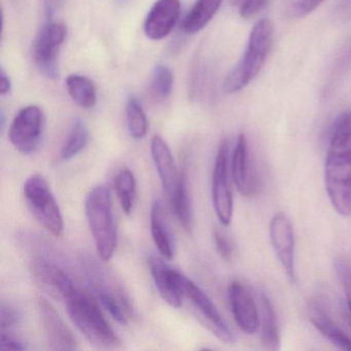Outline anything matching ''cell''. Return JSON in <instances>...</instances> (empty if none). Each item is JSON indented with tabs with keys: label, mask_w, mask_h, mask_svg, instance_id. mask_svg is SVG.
I'll return each instance as SVG.
<instances>
[{
	"label": "cell",
	"mask_w": 351,
	"mask_h": 351,
	"mask_svg": "<svg viewBox=\"0 0 351 351\" xmlns=\"http://www.w3.org/2000/svg\"><path fill=\"white\" fill-rule=\"evenodd\" d=\"M324 182L330 204L343 217L351 213V110L332 123L324 161Z\"/></svg>",
	"instance_id": "obj_1"
},
{
	"label": "cell",
	"mask_w": 351,
	"mask_h": 351,
	"mask_svg": "<svg viewBox=\"0 0 351 351\" xmlns=\"http://www.w3.org/2000/svg\"><path fill=\"white\" fill-rule=\"evenodd\" d=\"M65 303L71 322L90 344L97 348L106 349L121 346L120 338L91 295L77 289Z\"/></svg>",
	"instance_id": "obj_2"
},
{
	"label": "cell",
	"mask_w": 351,
	"mask_h": 351,
	"mask_svg": "<svg viewBox=\"0 0 351 351\" xmlns=\"http://www.w3.org/2000/svg\"><path fill=\"white\" fill-rule=\"evenodd\" d=\"M85 209L96 252L104 262L110 261L118 245V230L110 189L100 184L90 191L86 199Z\"/></svg>",
	"instance_id": "obj_3"
},
{
	"label": "cell",
	"mask_w": 351,
	"mask_h": 351,
	"mask_svg": "<svg viewBox=\"0 0 351 351\" xmlns=\"http://www.w3.org/2000/svg\"><path fill=\"white\" fill-rule=\"evenodd\" d=\"M274 25L270 20H260L254 26L242 60L228 75L223 84V89L227 93L241 91L258 77L272 47Z\"/></svg>",
	"instance_id": "obj_4"
},
{
	"label": "cell",
	"mask_w": 351,
	"mask_h": 351,
	"mask_svg": "<svg viewBox=\"0 0 351 351\" xmlns=\"http://www.w3.org/2000/svg\"><path fill=\"white\" fill-rule=\"evenodd\" d=\"M23 191L28 207L38 223L55 237H61L64 233L63 215L46 178L40 174L30 176Z\"/></svg>",
	"instance_id": "obj_5"
},
{
	"label": "cell",
	"mask_w": 351,
	"mask_h": 351,
	"mask_svg": "<svg viewBox=\"0 0 351 351\" xmlns=\"http://www.w3.org/2000/svg\"><path fill=\"white\" fill-rule=\"evenodd\" d=\"M171 278L182 297L191 301L209 330L223 342L233 343L234 334L231 328L202 289L176 269H171Z\"/></svg>",
	"instance_id": "obj_6"
},
{
	"label": "cell",
	"mask_w": 351,
	"mask_h": 351,
	"mask_svg": "<svg viewBox=\"0 0 351 351\" xmlns=\"http://www.w3.org/2000/svg\"><path fill=\"white\" fill-rule=\"evenodd\" d=\"M102 268L89 267V280L100 303L110 315L123 326H127L133 316V307L126 291L121 285L106 274Z\"/></svg>",
	"instance_id": "obj_7"
},
{
	"label": "cell",
	"mask_w": 351,
	"mask_h": 351,
	"mask_svg": "<svg viewBox=\"0 0 351 351\" xmlns=\"http://www.w3.org/2000/svg\"><path fill=\"white\" fill-rule=\"evenodd\" d=\"M213 208L221 225L229 226L233 217V190L230 180L229 143L223 141L217 149L213 172Z\"/></svg>",
	"instance_id": "obj_8"
},
{
	"label": "cell",
	"mask_w": 351,
	"mask_h": 351,
	"mask_svg": "<svg viewBox=\"0 0 351 351\" xmlns=\"http://www.w3.org/2000/svg\"><path fill=\"white\" fill-rule=\"evenodd\" d=\"M45 129L44 112L38 106L22 108L12 122L9 138L16 149L23 155H32L42 143Z\"/></svg>",
	"instance_id": "obj_9"
},
{
	"label": "cell",
	"mask_w": 351,
	"mask_h": 351,
	"mask_svg": "<svg viewBox=\"0 0 351 351\" xmlns=\"http://www.w3.org/2000/svg\"><path fill=\"white\" fill-rule=\"evenodd\" d=\"M66 34L64 24L48 22L43 26L34 42V57L36 66L44 77L52 81L59 77L57 57L59 49L66 38Z\"/></svg>",
	"instance_id": "obj_10"
},
{
	"label": "cell",
	"mask_w": 351,
	"mask_h": 351,
	"mask_svg": "<svg viewBox=\"0 0 351 351\" xmlns=\"http://www.w3.org/2000/svg\"><path fill=\"white\" fill-rule=\"evenodd\" d=\"M273 250L291 283L297 280L295 274V239L293 225L282 213L272 217L269 227Z\"/></svg>",
	"instance_id": "obj_11"
},
{
	"label": "cell",
	"mask_w": 351,
	"mask_h": 351,
	"mask_svg": "<svg viewBox=\"0 0 351 351\" xmlns=\"http://www.w3.org/2000/svg\"><path fill=\"white\" fill-rule=\"evenodd\" d=\"M30 272L36 282L59 301H66L77 291L67 273L48 258L38 256L32 260Z\"/></svg>",
	"instance_id": "obj_12"
},
{
	"label": "cell",
	"mask_w": 351,
	"mask_h": 351,
	"mask_svg": "<svg viewBox=\"0 0 351 351\" xmlns=\"http://www.w3.org/2000/svg\"><path fill=\"white\" fill-rule=\"evenodd\" d=\"M38 312L42 319L43 328L52 350H77V341L71 328L65 324L60 314L48 300L40 298Z\"/></svg>",
	"instance_id": "obj_13"
},
{
	"label": "cell",
	"mask_w": 351,
	"mask_h": 351,
	"mask_svg": "<svg viewBox=\"0 0 351 351\" xmlns=\"http://www.w3.org/2000/svg\"><path fill=\"white\" fill-rule=\"evenodd\" d=\"M228 293L236 324L246 334H254L260 326V314L250 289L242 281L233 280Z\"/></svg>",
	"instance_id": "obj_14"
},
{
	"label": "cell",
	"mask_w": 351,
	"mask_h": 351,
	"mask_svg": "<svg viewBox=\"0 0 351 351\" xmlns=\"http://www.w3.org/2000/svg\"><path fill=\"white\" fill-rule=\"evenodd\" d=\"M180 0H158L145 21V34L153 40H163L178 23Z\"/></svg>",
	"instance_id": "obj_15"
},
{
	"label": "cell",
	"mask_w": 351,
	"mask_h": 351,
	"mask_svg": "<svg viewBox=\"0 0 351 351\" xmlns=\"http://www.w3.org/2000/svg\"><path fill=\"white\" fill-rule=\"evenodd\" d=\"M151 153L162 186L169 198L178 186L182 172H178L169 145L160 135L152 139Z\"/></svg>",
	"instance_id": "obj_16"
},
{
	"label": "cell",
	"mask_w": 351,
	"mask_h": 351,
	"mask_svg": "<svg viewBox=\"0 0 351 351\" xmlns=\"http://www.w3.org/2000/svg\"><path fill=\"white\" fill-rule=\"evenodd\" d=\"M248 143L244 133L238 136L232 156L231 176L238 192L243 196H252L256 192V180L250 170Z\"/></svg>",
	"instance_id": "obj_17"
},
{
	"label": "cell",
	"mask_w": 351,
	"mask_h": 351,
	"mask_svg": "<svg viewBox=\"0 0 351 351\" xmlns=\"http://www.w3.org/2000/svg\"><path fill=\"white\" fill-rule=\"evenodd\" d=\"M310 322L316 330L322 332L328 341L343 350H351V338L347 336L328 316L317 302H311L308 306Z\"/></svg>",
	"instance_id": "obj_18"
},
{
	"label": "cell",
	"mask_w": 351,
	"mask_h": 351,
	"mask_svg": "<svg viewBox=\"0 0 351 351\" xmlns=\"http://www.w3.org/2000/svg\"><path fill=\"white\" fill-rule=\"evenodd\" d=\"M149 263L154 282L164 301L171 307L180 308L182 305L184 297L172 280L171 268H169L163 260L155 256H151Z\"/></svg>",
	"instance_id": "obj_19"
},
{
	"label": "cell",
	"mask_w": 351,
	"mask_h": 351,
	"mask_svg": "<svg viewBox=\"0 0 351 351\" xmlns=\"http://www.w3.org/2000/svg\"><path fill=\"white\" fill-rule=\"evenodd\" d=\"M151 233L160 254L166 260H171L174 256L173 237L166 221L163 205L160 201H156L152 206Z\"/></svg>",
	"instance_id": "obj_20"
},
{
	"label": "cell",
	"mask_w": 351,
	"mask_h": 351,
	"mask_svg": "<svg viewBox=\"0 0 351 351\" xmlns=\"http://www.w3.org/2000/svg\"><path fill=\"white\" fill-rule=\"evenodd\" d=\"M261 301V332L262 343L267 349L277 350L280 348V330L276 314L270 298L265 291L260 293Z\"/></svg>",
	"instance_id": "obj_21"
},
{
	"label": "cell",
	"mask_w": 351,
	"mask_h": 351,
	"mask_svg": "<svg viewBox=\"0 0 351 351\" xmlns=\"http://www.w3.org/2000/svg\"><path fill=\"white\" fill-rule=\"evenodd\" d=\"M223 0H197L182 24L184 34H194L201 32L219 12Z\"/></svg>",
	"instance_id": "obj_22"
},
{
	"label": "cell",
	"mask_w": 351,
	"mask_h": 351,
	"mask_svg": "<svg viewBox=\"0 0 351 351\" xmlns=\"http://www.w3.org/2000/svg\"><path fill=\"white\" fill-rule=\"evenodd\" d=\"M170 204L174 215L184 230L191 233L193 229L192 208L189 197L188 182L184 172H182L180 182L173 194L169 197Z\"/></svg>",
	"instance_id": "obj_23"
},
{
	"label": "cell",
	"mask_w": 351,
	"mask_h": 351,
	"mask_svg": "<svg viewBox=\"0 0 351 351\" xmlns=\"http://www.w3.org/2000/svg\"><path fill=\"white\" fill-rule=\"evenodd\" d=\"M66 87L73 101L81 108H92L96 106V88L88 77L79 75H69L66 79Z\"/></svg>",
	"instance_id": "obj_24"
},
{
	"label": "cell",
	"mask_w": 351,
	"mask_h": 351,
	"mask_svg": "<svg viewBox=\"0 0 351 351\" xmlns=\"http://www.w3.org/2000/svg\"><path fill=\"white\" fill-rule=\"evenodd\" d=\"M114 188L123 211L130 215L136 200V180L132 170L126 167L121 169L114 178Z\"/></svg>",
	"instance_id": "obj_25"
},
{
	"label": "cell",
	"mask_w": 351,
	"mask_h": 351,
	"mask_svg": "<svg viewBox=\"0 0 351 351\" xmlns=\"http://www.w3.org/2000/svg\"><path fill=\"white\" fill-rule=\"evenodd\" d=\"M89 143V131L82 120H77L71 127V132L60 152L63 161H69L79 155Z\"/></svg>",
	"instance_id": "obj_26"
},
{
	"label": "cell",
	"mask_w": 351,
	"mask_h": 351,
	"mask_svg": "<svg viewBox=\"0 0 351 351\" xmlns=\"http://www.w3.org/2000/svg\"><path fill=\"white\" fill-rule=\"evenodd\" d=\"M127 128L132 138H143L147 134V119L143 106L134 96H130L126 104Z\"/></svg>",
	"instance_id": "obj_27"
},
{
	"label": "cell",
	"mask_w": 351,
	"mask_h": 351,
	"mask_svg": "<svg viewBox=\"0 0 351 351\" xmlns=\"http://www.w3.org/2000/svg\"><path fill=\"white\" fill-rule=\"evenodd\" d=\"M173 87V73L169 67L159 64L155 67L152 75L151 91L157 99H167Z\"/></svg>",
	"instance_id": "obj_28"
},
{
	"label": "cell",
	"mask_w": 351,
	"mask_h": 351,
	"mask_svg": "<svg viewBox=\"0 0 351 351\" xmlns=\"http://www.w3.org/2000/svg\"><path fill=\"white\" fill-rule=\"evenodd\" d=\"M335 268L346 298L344 304L345 317L351 326V261L343 256L336 258Z\"/></svg>",
	"instance_id": "obj_29"
},
{
	"label": "cell",
	"mask_w": 351,
	"mask_h": 351,
	"mask_svg": "<svg viewBox=\"0 0 351 351\" xmlns=\"http://www.w3.org/2000/svg\"><path fill=\"white\" fill-rule=\"evenodd\" d=\"M213 237L217 254L225 261L231 260L234 254V245L229 236L219 228H215L213 231Z\"/></svg>",
	"instance_id": "obj_30"
},
{
	"label": "cell",
	"mask_w": 351,
	"mask_h": 351,
	"mask_svg": "<svg viewBox=\"0 0 351 351\" xmlns=\"http://www.w3.org/2000/svg\"><path fill=\"white\" fill-rule=\"evenodd\" d=\"M20 319H21V313L17 308L14 307L11 304L5 303V302L1 303V307H0V326H1V330H8V328L17 326Z\"/></svg>",
	"instance_id": "obj_31"
},
{
	"label": "cell",
	"mask_w": 351,
	"mask_h": 351,
	"mask_svg": "<svg viewBox=\"0 0 351 351\" xmlns=\"http://www.w3.org/2000/svg\"><path fill=\"white\" fill-rule=\"evenodd\" d=\"M324 1L326 0H293L289 11L293 17H305L317 9Z\"/></svg>",
	"instance_id": "obj_32"
},
{
	"label": "cell",
	"mask_w": 351,
	"mask_h": 351,
	"mask_svg": "<svg viewBox=\"0 0 351 351\" xmlns=\"http://www.w3.org/2000/svg\"><path fill=\"white\" fill-rule=\"evenodd\" d=\"M269 0H244L239 5V14L243 19H250L258 15L268 5Z\"/></svg>",
	"instance_id": "obj_33"
},
{
	"label": "cell",
	"mask_w": 351,
	"mask_h": 351,
	"mask_svg": "<svg viewBox=\"0 0 351 351\" xmlns=\"http://www.w3.org/2000/svg\"><path fill=\"white\" fill-rule=\"evenodd\" d=\"M27 347L23 341L7 332H1L0 336V350H26Z\"/></svg>",
	"instance_id": "obj_34"
},
{
	"label": "cell",
	"mask_w": 351,
	"mask_h": 351,
	"mask_svg": "<svg viewBox=\"0 0 351 351\" xmlns=\"http://www.w3.org/2000/svg\"><path fill=\"white\" fill-rule=\"evenodd\" d=\"M11 89V80H10L9 75H7L5 69H1V73H0V93L5 95V94L10 93Z\"/></svg>",
	"instance_id": "obj_35"
},
{
	"label": "cell",
	"mask_w": 351,
	"mask_h": 351,
	"mask_svg": "<svg viewBox=\"0 0 351 351\" xmlns=\"http://www.w3.org/2000/svg\"><path fill=\"white\" fill-rule=\"evenodd\" d=\"M341 19H351V0H341L338 9Z\"/></svg>",
	"instance_id": "obj_36"
},
{
	"label": "cell",
	"mask_w": 351,
	"mask_h": 351,
	"mask_svg": "<svg viewBox=\"0 0 351 351\" xmlns=\"http://www.w3.org/2000/svg\"><path fill=\"white\" fill-rule=\"evenodd\" d=\"M60 3L61 0H45V11L48 17H52L54 15Z\"/></svg>",
	"instance_id": "obj_37"
},
{
	"label": "cell",
	"mask_w": 351,
	"mask_h": 351,
	"mask_svg": "<svg viewBox=\"0 0 351 351\" xmlns=\"http://www.w3.org/2000/svg\"><path fill=\"white\" fill-rule=\"evenodd\" d=\"M243 1L244 0H231V3L234 7H239Z\"/></svg>",
	"instance_id": "obj_38"
}]
</instances>
